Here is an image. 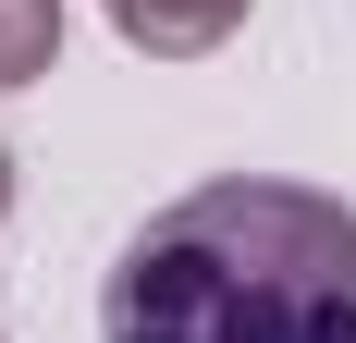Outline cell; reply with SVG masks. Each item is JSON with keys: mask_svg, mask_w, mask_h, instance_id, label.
<instances>
[{"mask_svg": "<svg viewBox=\"0 0 356 343\" xmlns=\"http://www.w3.org/2000/svg\"><path fill=\"white\" fill-rule=\"evenodd\" d=\"M62 62V0H0V86H37Z\"/></svg>", "mask_w": 356, "mask_h": 343, "instance_id": "3", "label": "cell"}, {"mask_svg": "<svg viewBox=\"0 0 356 343\" xmlns=\"http://www.w3.org/2000/svg\"><path fill=\"white\" fill-rule=\"evenodd\" d=\"M99 343H356V208L283 172L147 208L99 282Z\"/></svg>", "mask_w": 356, "mask_h": 343, "instance_id": "1", "label": "cell"}, {"mask_svg": "<svg viewBox=\"0 0 356 343\" xmlns=\"http://www.w3.org/2000/svg\"><path fill=\"white\" fill-rule=\"evenodd\" d=\"M0 221H13V147H0Z\"/></svg>", "mask_w": 356, "mask_h": 343, "instance_id": "4", "label": "cell"}, {"mask_svg": "<svg viewBox=\"0 0 356 343\" xmlns=\"http://www.w3.org/2000/svg\"><path fill=\"white\" fill-rule=\"evenodd\" d=\"M111 37L123 49H147V62H209L221 37L246 25V0H99Z\"/></svg>", "mask_w": 356, "mask_h": 343, "instance_id": "2", "label": "cell"}]
</instances>
